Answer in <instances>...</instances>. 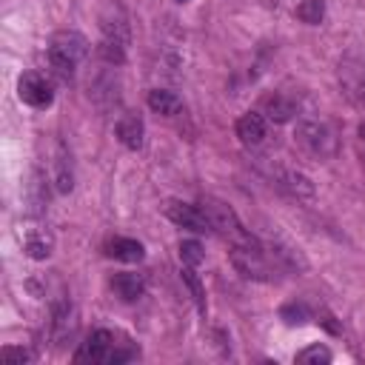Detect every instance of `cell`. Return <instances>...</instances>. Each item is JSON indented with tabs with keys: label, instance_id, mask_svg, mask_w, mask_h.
I'll use <instances>...</instances> for the list:
<instances>
[{
	"label": "cell",
	"instance_id": "1",
	"mask_svg": "<svg viewBox=\"0 0 365 365\" xmlns=\"http://www.w3.org/2000/svg\"><path fill=\"white\" fill-rule=\"evenodd\" d=\"M88 54V40L80 31H54L51 43H48V71L54 80L60 83H71L77 66L86 60Z\"/></svg>",
	"mask_w": 365,
	"mask_h": 365
},
{
	"label": "cell",
	"instance_id": "2",
	"mask_svg": "<svg viewBox=\"0 0 365 365\" xmlns=\"http://www.w3.org/2000/svg\"><path fill=\"white\" fill-rule=\"evenodd\" d=\"M128 359H134V351L123 348V342H117L114 334L106 328L91 331L74 354V362H91V365H120Z\"/></svg>",
	"mask_w": 365,
	"mask_h": 365
},
{
	"label": "cell",
	"instance_id": "3",
	"mask_svg": "<svg viewBox=\"0 0 365 365\" xmlns=\"http://www.w3.org/2000/svg\"><path fill=\"white\" fill-rule=\"evenodd\" d=\"M200 208L205 211V217H208L214 234L231 240L234 245H257V237L240 222L237 211H234L228 202H222V200H217V197H202Z\"/></svg>",
	"mask_w": 365,
	"mask_h": 365
},
{
	"label": "cell",
	"instance_id": "4",
	"mask_svg": "<svg viewBox=\"0 0 365 365\" xmlns=\"http://www.w3.org/2000/svg\"><path fill=\"white\" fill-rule=\"evenodd\" d=\"M297 143H299V148L305 151V154H311V157H317V160H328V157H334V151H336V137H334V131L325 125V123H319V120H302L299 125H297Z\"/></svg>",
	"mask_w": 365,
	"mask_h": 365
},
{
	"label": "cell",
	"instance_id": "5",
	"mask_svg": "<svg viewBox=\"0 0 365 365\" xmlns=\"http://www.w3.org/2000/svg\"><path fill=\"white\" fill-rule=\"evenodd\" d=\"M228 259H231L234 271L245 279H254V282H268L271 279V265L265 259L262 242H257V245H231Z\"/></svg>",
	"mask_w": 365,
	"mask_h": 365
},
{
	"label": "cell",
	"instance_id": "6",
	"mask_svg": "<svg viewBox=\"0 0 365 365\" xmlns=\"http://www.w3.org/2000/svg\"><path fill=\"white\" fill-rule=\"evenodd\" d=\"M20 245L29 259H48L54 254V234L40 220H26L20 225Z\"/></svg>",
	"mask_w": 365,
	"mask_h": 365
},
{
	"label": "cell",
	"instance_id": "7",
	"mask_svg": "<svg viewBox=\"0 0 365 365\" xmlns=\"http://www.w3.org/2000/svg\"><path fill=\"white\" fill-rule=\"evenodd\" d=\"M163 211H165V217H168L171 222H177L180 228H188V231H194V234H208V231H211V222H208V217H205V211H202L200 205L180 202V200H168V202L163 205Z\"/></svg>",
	"mask_w": 365,
	"mask_h": 365
},
{
	"label": "cell",
	"instance_id": "8",
	"mask_svg": "<svg viewBox=\"0 0 365 365\" xmlns=\"http://www.w3.org/2000/svg\"><path fill=\"white\" fill-rule=\"evenodd\" d=\"M17 94H20V100H23L26 106H31V108H48V106L54 103L51 83H48L43 74H37V71H26V74L20 77Z\"/></svg>",
	"mask_w": 365,
	"mask_h": 365
},
{
	"label": "cell",
	"instance_id": "9",
	"mask_svg": "<svg viewBox=\"0 0 365 365\" xmlns=\"http://www.w3.org/2000/svg\"><path fill=\"white\" fill-rule=\"evenodd\" d=\"M51 185L57 194H68L74 188V174H71V154L63 143H54V154H51Z\"/></svg>",
	"mask_w": 365,
	"mask_h": 365
},
{
	"label": "cell",
	"instance_id": "10",
	"mask_svg": "<svg viewBox=\"0 0 365 365\" xmlns=\"http://www.w3.org/2000/svg\"><path fill=\"white\" fill-rule=\"evenodd\" d=\"M277 182H279L291 197H297V200H314V194H317L311 177H305V174L297 171V168H277Z\"/></svg>",
	"mask_w": 365,
	"mask_h": 365
},
{
	"label": "cell",
	"instance_id": "11",
	"mask_svg": "<svg viewBox=\"0 0 365 365\" xmlns=\"http://www.w3.org/2000/svg\"><path fill=\"white\" fill-rule=\"evenodd\" d=\"M114 134H117V140H120L125 148H131V151H140V148H143L145 128H143V120H140L137 114H123V117L117 120V125H114Z\"/></svg>",
	"mask_w": 365,
	"mask_h": 365
},
{
	"label": "cell",
	"instance_id": "12",
	"mask_svg": "<svg viewBox=\"0 0 365 365\" xmlns=\"http://www.w3.org/2000/svg\"><path fill=\"white\" fill-rule=\"evenodd\" d=\"M111 291H114L123 302H134V299L143 297V291H145V279H143V274L123 271V274H114V277H111Z\"/></svg>",
	"mask_w": 365,
	"mask_h": 365
},
{
	"label": "cell",
	"instance_id": "13",
	"mask_svg": "<svg viewBox=\"0 0 365 365\" xmlns=\"http://www.w3.org/2000/svg\"><path fill=\"white\" fill-rule=\"evenodd\" d=\"M237 137H240L245 145H259L262 137H265V117L257 114V111H245V114L237 120Z\"/></svg>",
	"mask_w": 365,
	"mask_h": 365
},
{
	"label": "cell",
	"instance_id": "14",
	"mask_svg": "<svg viewBox=\"0 0 365 365\" xmlns=\"http://www.w3.org/2000/svg\"><path fill=\"white\" fill-rule=\"evenodd\" d=\"M106 254L120 262H140L145 257V248H143V242H137L131 237H114V240H108Z\"/></svg>",
	"mask_w": 365,
	"mask_h": 365
},
{
	"label": "cell",
	"instance_id": "15",
	"mask_svg": "<svg viewBox=\"0 0 365 365\" xmlns=\"http://www.w3.org/2000/svg\"><path fill=\"white\" fill-rule=\"evenodd\" d=\"M262 111H265V117L274 120V123H288V120L297 114V106H294V100H288L285 94H268V97L262 100Z\"/></svg>",
	"mask_w": 365,
	"mask_h": 365
},
{
	"label": "cell",
	"instance_id": "16",
	"mask_svg": "<svg viewBox=\"0 0 365 365\" xmlns=\"http://www.w3.org/2000/svg\"><path fill=\"white\" fill-rule=\"evenodd\" d=\"M100 29H103V37L106 40H114L120 46H128V23L125 17L120 14V9H114V14H103L100 17Z\"/></svg>",
	"mask_w": 365,
	"mask_h": 365
},
{
	"label": "cell",
	"instance_id": "17",
	"mask_svg": "<svg viewBox=\"0 0 365 365\" xmlns=\"http://www.w3.org/2000/svg\"><path fill=\"white\" fill-rule=\"evenodd\" d=\"M148 108H151L154 114L174 117V114H180L182 103H180V97H177L174 91H165V88H151V91H148Z\"/></svg>",
	"mask_w": 365,
	"mask_h": 365
},
{
	"label": "cell",
	"instance_id": "18",
	"mask_svg": "<svg viewBox=\"0 0 365 365\" xmlns=\"http://www.w3.org/2000/svg\"><path fill=\"white\" fill-rule=\"evenodd\" d=\"M297 17L308 26H317L325 17V0H299L297 3Z\"/></svg>",
	"mask_w": 365,
	"mask_h": 365
},
{
	"label": "cell",
	"instance_id": "19",
	"mask_svg": "<svg viewBox=\"0 0 365 365\" xmlns=\"http://www.w3.org/2000/svg\"><path fill=\"white\" fill-rule=\"evenodd\" d=\"M279 317L288 322V325H302V322H308L311 319V311H308V305L305 302H285L282 308H279Z\"/></svg>",
	"mask_w": 365,
	"mask_h": 365
},
{
	"label": "cell",
	"instance_id": "20",
	"mask_svg": "<svg viewBox=\"0 0 365 365\" xmlns=\"http://www.w3.org/2000/svg\"><path fill=\"white\" fill-rule=\"evenodd\" d=\"M182 279H185V285H188V291H191V297H194L200 314H205V291H202L200 277L194 274V265H185V268H182Z\"/></svg>",
	"mask_w": 365,
	"mask_h": 365
},
{
	"label": "cell",
	"instance_id": "21",
	"mask_svg": "<svg viewBox=\"0 0 365 365\" xmlns=\"http://www.w3.org/2000/svg\"><path fill=\"white\" fill-rule=\"evenodd\" d=\"M297 362L299 365H328L331 362V351L325 345H311V348L297 354Z\"/></svg>",
	"mask_w": 365,
	"mask_h": 365
},
{
	"label": "cell",
	"instance_id": "22",
	"mask_svg": "<svg viewBox=\"0 0 365 365\" xmlns=\"http://www.w3.org/2000/svg\"><path fill=\"white\" fill-rule=\"evenodd\" d=\"M202 245L197 242V240H182L180 242V259H182V265H200L202 262Z\"/></svg>",
	"mask_w": 365,
	"mask_h": 365
},
{
	"label": "cell",
	"instance_id": "23",
	"mask_svg": "<svg viewBox=\"0 0 365 365\" xmlns=\"http://www.w3.org/2000/svg\"><path fill=\"white\" fill-rule=\"evenodd\" d=\"M0 356H3L6 365H26V362L34 359V354H31L29 348H17V345H6V348L0 351Z\"/></svg>",
	"mask_w": 365,
	"mask_h": 365
},
{
	"label": "cell",
	"instance_id": "24",
	"mask_svg": "<svg viewBox=\"0 0 365 365\" xmlns=\"http://www.w3.org/2000/svg\"><path fill=\"white\" fill-rule=\"evenodd\" d=\"M359 137L365 140V120H362V125H359Z\"/></svg>",
	"mask_w": 365,
	"mask_h": 365
},
{
	"label": "cell",
	"instance_id": "25",
	"mask_svg": "<svg viewBox=\"0 0 365 365\" xmlns=\"http://www.w3.org/2000/svg\"><path fill=\"white\" fill-rule=\"evenodd\" d=\"M177 3H188V0H177Z\"/></svg>",
	"mask_w": 365,
	"mask_h": 365
}]
</instances>
